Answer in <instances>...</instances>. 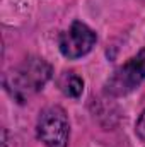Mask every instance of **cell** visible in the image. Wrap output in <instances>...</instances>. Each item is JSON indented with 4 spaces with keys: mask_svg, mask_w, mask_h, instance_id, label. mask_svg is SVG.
I'll return each mask as SVG.
<instances>
[{
    "mask_svg": "<svg viewBox=\"0 0 145 147\" xmlns=\"http://www.w3.org/2000/svg\"><path fill=\"white\" fill-rule=\"evenodd\" d=\"M51 74L53 69L46 60L31 57L3 75V87L14 101L26 103L44 87V84L51 79Z\"/></svg>",
    "mask_w": 145,
    "mask_h": 147,
    "instance_id": "1",
    "label": "cell"
},
{
    "mask_svg": "<svg viewBox=\"0 0 145 147\" xmlns=\"http://www.w3.org/2000/svg\"><path fill=\"white\" fill-rule=\"evenodd\" d=\"M58 87L65 96L77 99L84 92V80L75 72H63L58 79Z\"/></svg>",
    "mask_w": 145,
    "mask_h": 147,
    "instance_id": "5",
    "label": "cell"
},
{
    "mask_svg": "<svg viewBox=\"0 0 145 147\" xmlns=\"http://www.w3.org/2000/svg\"><path fill=\"white\" fill-rule=\"evenodd\" d=\"M145 80V48H142L135 57L119 65L106 82V92L119 98L135 91Z\"/></svg>",
    "mask_w": 145,
    "mask_h": 147,
    "instance_id": "3",
    "label": "cell"
},
{
    "mask_svg": "<svg viewBox=\"0 0 145 147\" xmlns=\"http://www.w3.org/2000/svg\"><path fill=\"white\" fill-rule=\"evenodd\" d=\"M135 132H137V135L145 140V111L138 116V120H137V123H135Z\"/></svg>",
    "mask_w": 145,
    "mask_h": 147,
    "instance_id": "6",
    "label": "cell"
},
{
    "mask_svg": "<svg viewBox=\"0 0 145 147\" xmlns=\"http://www.w3.org/2000/svg\"><path fill=\"white\" fill-rule=\"evenodd\" d=\"M97 34L85 22L75 21L68 29H65L58 38V48L62 55L68 60H77L85 57L96 45Z\"/></svg>",
    "mask_w": 145,
    "mask_h": 147,
    "instance_id": "4",
    "label": "cell"
},
{
    "mask_svg": "<svg viewBox=\"0 0 145 147\" xmlns=\"http://www.w3.org/2000/svg\"><path fill=\"white\" fill-rule=\"evenodd\" d=\"M36 134L46 147H67L70 139V123L65 110L62 106L44 108L38 116Z\"/></svg>",
    "mask_w": 145,
    "mask_h": 147,
    "instance_id": "2",
    "label": "cell"
}]
</instances>
